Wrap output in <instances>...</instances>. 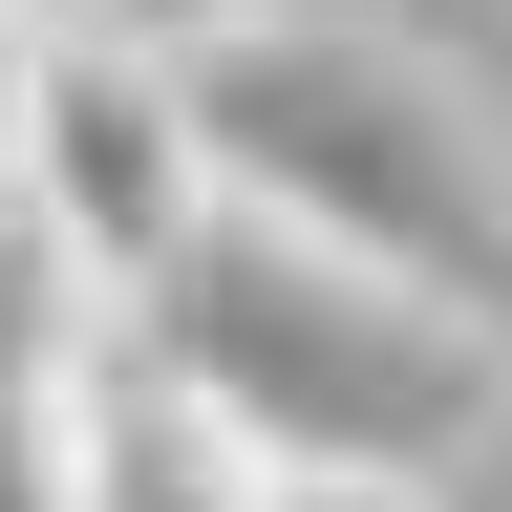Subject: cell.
<instances>
[{
    "instance_id": "cell-1",
    "label": "cell",
    "mask_w": 512,
    "mask_h": 512,
    "mask_svg": "<svg viewBox=\"0 0 512 512\" xmlns=\"http://www.w3.org/2000/svg\"><path fill=\"white\" fill-rule=\"evenodd\" d=\"M192 128H214V171H235V214H256V235L363 256V278H406L427 320L512 342V192H491L470 128H448L427 64L320 43V22H256V43L192 64Z\"/></svg>"
},
{
    "instance_id": "cell-2",
    "label": "cell",
    "mask_w": 512,
    "mask_h": 512,
    "mask_svg": "<svg viewBox=\"0 0 512 512\" xmlns=\"http://www.w3.org/2000/svg\"><path fill=\"white\" fill-rule=\"evenodd\" d=\"M150 342L214 384L278 470H427V448L491 406V363H512V342H470V320H427L406 278L299 256V235H256V214L150 299Z\"/></svg>"
},
{
    "instance_id": "cell-3",
    "label": "cell",
    "mask_w": 512,
    "mask_h": 512,
    "mask_svg": "<svg viewBox=\"0 0 512 512\" xmlns=\"http://www.w3.org/2000/svg\"><path fill=\"white\" fill-rule=\"evenodd\" d=\"M0 171H22V214L64 235V278H86L107 320H150L192 256L235 235V171H214V128H192V64H128V43H86V22L43 43Z\"/></svg>"
},
{
    "instance_id": "cell-4",
    "label": "cell",
    "mask_w": 512,
    "mask_h": 512,
    "mask_svg": "<svg viewBox=\"0 0 512 512\" xmlns=\"http://www.w3.org/2000/svg\"><path fill=\"white\" fill-rule=\"evenodd\" d=\"M64 470H86V512H278V448H256L150 320H107V342L64 363Z\"/></svg>"
},
{
    "instance_id": "cell-5",
    "label": "cell",
    "mask_w": 512,
    "mask_h": 512,
    "mask_svg": "<svg viewBox=\"0 0 512 512\" xmlns=\"http://www.w3.org/2000/svg\"><path fill=\"white\" fill-rule=\"evenodd\" d=\"M86 43H128V64H214V43H256V22H299V0H64Z\"/></svg>"
},
{
    "instance_id": "cell-6",
    "label": "cell",
    "mask_w": 512,
    "mask_h": 512,
    "mask_svg": "<svg viewBox=\"0 0 512 512\" xmlns=\"http://www.w3.org/2000/svg\"><path fill=\"white\" fill-rule=\"evenodd\" d=\"M0 512H86V470H64V363H0Z\"/></svg>"
},
{
    "instance_id": "cell-7",
    "label": "cell",
    "mask_w": 512,
    "mask_h": 512,
    "mask_svg": "<svg viewBox=\"0 0 512 512\" xmlns=\"http://www.w3.org/2000/svg\"><path fill=\"white\" fill-rule=\"evenodd\" d=\"M278 512H448L427 470H278Z\"/></svg>"
},
{
    "instance_id": "cell-8",
    "label": "cell",
    "mask_w": 512,
    "mask_h": 512,
    "mask_svg": "<svg viewBox=\"0 0 512 512\" xmlns=\"http://www.w3.org/2000/svg\"><path fill=\"white\" fill-rule=\"evenodd\" d=\"M43 43H64V0H0V150H22V86H43Z\"/></svg>"
}]
</instances>
